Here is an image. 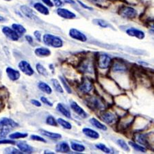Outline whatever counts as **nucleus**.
<instances>
[{
  "instance_id": "f257e3e1",
  "label": "nucleus",
  "mask_w": 154,
  "mask_h": 154,
  "mask_svg": "<svg viewBox=\"0 0 154 154\" xmlns=\"http://www.w3.org/2000/svg\"><path fill=\"white\" fill-rule=\"evenodd\" d=\"M95 66V63H94L93 61L88 58L84 57L77 64L76 69L81 73H93L94 72H97Z\"/></svg>"
},
{
  "instance_id": "f03ea898",
  "label": "nucleus",
  "mask_w": 154,
  "mask_h": 154,
  "mask_svg": "<svg viewBox=\"0 0 154 154\" xmlns=\"http://www.w3.org/2000/svg\"><path fill=\"white\" fill-rule=\"evenodd\" d=\"M84 103L92 110L102 111L105 110V103L102 99L98 97L90 96L86 97L84 100Z\"/></svg>"
},
{
  "instance_id": "7ed1b4c3",
  "label": "nucleus",
  "mask_w": 154,
  "mask_h": 154,
  "mask_svg": "<svg viewBox=\"0 0 154 154\" xmlns=\"http://www.w3.org/2000/svg\"><path fill=\"white\" fill-rule=\"evenodd\" d=\"M43 43L47 46L53 48H60L63 46V41L60 37L52 35L50 34H45L43 36Z\"/></svg>"
},
{
  "instance_id": "20e7f679",
  "label": "nucleus",
  "mask_w": 154,
  "mask_h": 154,
  "mask_svg": "<svg viewBox=\"0 0 154 154\" xmlns=\"http://www.w3.org/2000/svg\"><path fill=\"white\" fill-rule=\"evenodd\" d=\"M119 14L123 18L132 19L137 16L138 12L136 10L133 8L132 7L123 6L119 8Z\"/></svg>"
},
{
  "instance_id": "39448f33",
  "label": "nucleus",
  "mask_w": 154,
  "mask_h": 154,
  "mask_svg": "<svg viewBox=\"0 0 154 154\" xmlns=\"http://www.w3.org/2000/svg\"><path fill=\"white\" fill-rule=\"evenodd\" d=\"M112 59L107 54H99L96 58L97 66L101 69H108L110 66Z\"/></svg>"
},
{
  "instance_id": "423d86ee",
  "label": "nucleus",
  "mask_w": 154,
  "mask_h": 154,
  "mask_svg": "<svg viewBox=\"0 0 154 154\" xmlns=\"http://www.w3.org/2000/svg\"><path fill=\"white\" fill-rule=\"evenodd\" d=\"M109 68H111L112 71L119 72V73H122V72H125L128 70V67L125 62L122 60V59L119 60H112V63L110 66Z\"/></svg>"
},
{
  "instance_id": "0eeeda50",
  "label": "nucleus",
  "mask_w": 154,
  "mask_h": 154,
  "mask_svg": "<svg viewBox=\"0 0 154 154\" xmlns=\"http://www.w3.org/2000/svg\"><path fill=\"white\" fill-rule=\"evenodd\" d=\"M78 91L82 94H88L93 90V84L87 78H83L82 80L79 83L78 86Z\"/></svg>"
},
{
  "instance_id": "6e6552de",
  "label": "nucleus",
  "mask_w": 154,
  "mask_h": 154,
  "mask_svg": "<svg viewBox=\"0 0 154 154\" xmlns=\"http://www.w3.org/2000/svg\"><path fill=\"white\" fill-rule=\"evenodd\" d=\"M100 116L103 122L108 124V125H112L117 121V118H116L115 114L108 110H103L101 111Z\"/></svg>"
},
{
  "instance_id": "1a4fd4ad",
  "label": "nucleus",
  "mask_w": 154,
  "mask_h": 154,
  "mask_svg": "<svg viewBox=\"0 0 154 154\" xmlns=\"http://www.w3.org/2000/svg\"><path fill=\"white\" fill-rule=\"evenodd\" d=\"M18 123L8 118H2L0 119V130H12L18 127Z\"/></svg>"
},
{
  "instance_id": "9d476101",
  "label": "nucleus",
  "mask_w": 154,
  "mask_h": 154,
  "mask_svg": "<svg viewBox=\"0 0 154 154\" xmlns=\"http://www.w3.org/2000/svg\"><path fill=\"white\" fill-rule=\"evenodd\" d=\"M2 32L6 38L12 41H17L19 38V35L12 28L5 26L2 28Z\"/></svg>"
},
{
  "instance_id": "9b49d317",
  "label": "nucleus",
  "mask_w": 154,
  "mask_h": 154,
  "mask_svg": "<svg viewBox=\"0 0 154 154\" xmlns=\"http://www.w3.org/2000/svg\"><path fill=\"white\" fill-rule=\"evenodd\" d=\"M20 8H21V11L22 12V13H23L27 18H28L34 21H38L39 20V18L36 16L35 12L32 11L29 7L26 6V5H23V6L20 7Z\"/></svg>"
},
{
  "instance_id": "f8f14e48",
  "label": "nucleus",
  "mask_w": 154,
  "mask_h": 154,
  "mask_svg": "<svg viewBox=\"0 0 154 154\" xmlns=\"http://www.w3.org/2000/svg\"><path fill=\"white\" fill-rule=\"evenodd\" d=\"M69 35L71 38L77 40V41L81 42H86L87 41V37L85 34L78 30V29L75 28H71L70 30H69Z\"/></svg>"
},
{
  "instance_id": "ddd939ff",
  "label": "nucleus",
  "mask_w": 154,
  "mask_h": 154,
  "mask_svg": "<svg viewBox=\"0 0 154 154\" xmlns=\"http://www.w3.org/2000/svg\"><path fill=\"white\" fill-rule=\"evenodd\" d=\"M18 66L20 70L23 72L25 75H28V76H31L32 75H34V69H32L30 64H29L27 61H25V60L21 61L19 63Z\"/></svg>"
},
{
  "instance_id": "4468645a",
  "label": "nucleus",
  "mask_w": 154,
  "mask_h": 154,
  "mask_svg": "<svg viewBox=\"0 0 154 154\" xmlns=\"http://www.w3.org/2000/svg\"><path fill=\"white\" fill-rule=\"evenodd\" d=\"M56 13L58 14V16L62 17V18L66 19H73L76 18V15L75 13H73V12L65 8H58L56 11Z\"/></svg>"
},
{
  "instance_id": "2eb2a0df",
  "label": "nucleus",
  "mask_w": 154,
  "mask_h": 154,
  "mask_svg": "<svg viewBox=\"0 0 154 154\" xmlns=\"http://www.w3.org/2000/svg\"><path fill=\"white\" fill-rule=\"evenodd\" d=\"M70 106L72 110L75 112L78 116H80V117L85 119L88 116V114H87L86 112L84 111V109L82 108H81V107L78 105V103L75 102V101H71Z\"/></svg>"
},
{
  "instance_id": "dca6fc26",
  "label": "nucleus",
  "mask_w": 154,
  "mask_h": 154,
  "mask_svg": "<svg viewBox=\"0 0 154 154\" xmlns=\"http://www.w3.org/2000/svg\"><path fill=\"white\" fill-rule=\"evenodd\" d=\"M125 32L128 35L132 37H135V38H137L138 39H140V40L143 39L145 36V34L144 33L143 31L140 30V29H136L134 28H128L125 31Z\"/></svg>"
},
{
  "instance_id": "f3484780",
  "label": "nucleus",
  "mask_w": 154,
  "mask_h": 154,
  "mask_svg": "<svg viewBox=\"0 0 154 154\" xmlns=\"http://www.w3.org/2000/svg\"><path fill=\"white\" fill-rule=\"evenodd\" d=\"M16 145L18 147L19 149L21 151L22 153H33L34 149L32 146L28 145L26 141H19L16 143Z\"/></svg>"
},
{
  "instance_id": "a211bd4d",
  "label": "nucleus",
  "mask_w": 154,
  "mask_h": 154,
  "mask_svg": "<svg viewBox=\"0 0 154 154\" xmlns=\"http://www.w3.org/2000/svg\"><path fill=\"white\" fill-rule=\"evenodd\" d=\"M6 74L8 75V78L11 79V81H17L20 78V73L19 71H18L17 70H15V69H12L11 67H8L6 68Z\"/></svg>"
},
{
  "instance_id": "6ab92c4d",
  "label": "nucleus",
  "mask_w": 154,
  "mask_h": 154,
  "mask_svg": "<svg viewBox=\"0 0 154 154\" xmlns=\"http://www.w3.org/2000/svg\"><path fill=\"white\" fill-rule=\"evenodd\" d=\"M82 132L87 137L92 139H98L99 138V134L95 130H92L88 128H84L82 129Z\"/></svg>"
},
{
  "instance_id": "aec40b11",
  "label": "nucleus",
  "mask_w": 154,
  "mask_h": 154,
  "mask_svg": "<svg viewBox=\"0 0 154 154\" xmlns=\"http://www.w3.org/2000/svg\"><path fill=\"white\" fill-rule=\"evenodd\" d=\"M136 140L137 142H138L140 145H143L147 147L149 146V143L148 140V136L147 134H145L139 133L136 134Z\"/></svg>"
},
{
  "instance_id": "412c9836",
  "label": "nucleus",
  "mask_w": 154,
  "mask_h": 154,
  "mask_svg": "<svg viewBox=\"0 0 154 154\" xmlns=\"http://www.w3.org/2000/svg\"><path fill=\"white\" fill-rule=\"evenodd\" d=\"M56 151L57 152L69 153L70 152V146L67 143L61 142L59 143L56 146Z\"/></svg>"
},
{
  "instance_id": "4be33fe9",
  "label": "nucleus",
  "mask_w": 154,
  "mask_h": 154,
  "mask_svg": "<svg viewBox=\"0 0 154 154\" xmlns=\"http://www.w3.org/2000/svg\"><path fill=\"white\" fill-rule=\"evenodd\" d=\"M34 53H35L36 55L38 57H41V58H43V57H48L51 55V51L49 50V49L45 48H36L34 51Z\"/></svg>"
},
{
  "instance_id": "5701e85b",
  "label": "nucleus",
  "mask_w": 154,
  "mask_h": 154,
  "mask_svg": "<svg viewBox=\"0 0 154 154\" xmlns=\"http://www.w3.org/2000/svg\"><path fill=\"white\" fill-rule=\"evenodd\" d=\"M34 8L38 12H40V13L44 14V15H48V14H49V9L43 4L36 2V3L34 4Z\"/></svg>"
},
{
  "instance_id": "b1692460",
  "label": "nucleus",
  "mask_w": 154,
  "mask_h": 154,
  "mask_svg": "<svg viewBox=\"0 0 154 154\" xmlns=\"http://www.w3.org/2000/svg\"><path fill=\"white\" fill-rule=\"evenodd\" d=\"M56 109L59 112H60L62 115H64L65 117L70 119L71 118V112L67 108L64 106L63 103H58V105L56 106Z\"/></svg>"
},
{
  "instance_id": "393cba45",
  "label": "nucleus",
  "mask_w": 154,
  "mask_h": 154,
  "mask_svg": "<svg viewBox=\"0 0 154 154\" xmlns=\"http://www.w3.org/2000/svg\"><path fill=\"white\" fill-rule=\"evenodd\" d=\"M39 132L41 133L43 136H46V137L49 138L51 139H60L62 138V135L60 134L50 132V131L45 130H40Z\"/></svg>"
},
{
  "instance_id": "a878e982",
  "label": "nucleus",
  "mask_w": 154,
  "mask_h": 154,
  "mask_svg": "<svg viewBox=\"0 0 154 154\" xmlns=\"http://www.w3.org/2000/svg\"><path fill=\"white\" fill-rule=\"evenodd\" d=\"M93 23L96 25V26H98L103 28H112V26L110 23H108L105 20L101 19H94L93 20Z\"/></svg>"
},
{
  "instance_id": "bb28decb",
  "label": "nucleus",
  "mask_w": 154,
  "mask_h": 154,
  "mask_svg": "<svg viewBox=\"0 0 154 154\" xmlns=\"http://www.w3.org/2000/svg\"><path fill=\"white\" fill-rule=\"evenodd\" d=\"M90 123L93 125L94 127H95L96 128L99 129V130H101L103 131H106L108 130V128L105 125H103V123H101L100 121H99L97 119L95 118H92L90 119Z\"/></svg>"
},
{
  "instance_id": "cd10ccee",
  "label": "nucleus",
  "mask_w": 154,
  "mask_h": 154,
  "mask_svg": "<svg viewBox=\"0 0 154 154\" xmlns=\"http://www.w3.org/2000/svg\"><path fill=\"white\" fill-rule=\"evenodd\" d=\"M38 87L42 92L48 94V95H50L52 93V89L51 87L48 84L43 82H40L38 84Z\"/></svg>"
},
{
  "instance_id": "c85d7f7f",
  "label": "nucleus",
  "mask_w": 154,
  "mask_h": 154,
  "mask_svg": "<svg viewBox=\"0 0 154 154\" xmlns=\"http://www.w3.org/2000/svg\"><path fill=\"white\" fill-rule=\"evenodd\" d=\"M12 29L15 31L19 35H23L26 32V29L23 26L17 23H13L12 25Z\"/></svg>"
},
{
  "instance_id": "c756f323",
  "label": "nucleus",
  "mask_w": 154,
  "mask_h": 154,
  "mask_svg": "<svg viewBox=\"0 0 154 154\" xmlns=\"http://www.w3.org/2000/svg\"><path fill=\"white\" fill-rule=\"evenodd\" d=\"M71 148L73 151H77V152H83L85 151V146L81 144L71 142Z\"/></svg>"
},
{
  "instance_id": "7c9ffc66",
  "label": "nucleus",
  "mask_w": 154,
  "mask_h": 154,
  "mask_svg": "<svg viewBox=\"0 0 154 154\" xmlns=\"http://www.w3.org/2000/svg\"><path fill=\"white\" fill-rule=\"evenodd\" d=\"M129 145H130L133 149H134L135 150L140 151V152L145 153L146 151V149H145V147H144V146L138 145V144L134 142H133V141H130V142H129Z\"/></svg>"
},
{
  "instance_id": "2f4dec72",
  "label": "nucleus",
  "mask_w": 154,
  "mask_h": 154,
  "mask_svg": "<svg viewBox=\"0 0 154 154\" xmlns=\"http://www.w3.org/2000/svg\"><path fill=\"white\" fill-rule=\"evenodd\" d=\"M51 81L52 84H53V86L54 87V88H55V90L57 92H58V93H64V90H63V87L61 86L60 84L58 79L53 78V79H51Z\"/></svg>"
},
{
  "instance_id": "473e14b6",
  "label": "nucleus",
  "mask_w": 154,
  "mask_h": 154,
  "mask_svg": "<svg viewBox=\"0 0 154 154\" xmlns=\"http://www.w3.org/2000/svg\"><path fill=\"white\" fill-rule=\"evenodd\" d=\"M57 122H58V123L60 125H61L63 128H64V129H66V130H71V129L72 128L71 124L69 122H68V121H65L63 119H62V118L58 119Z\"/></svg>"
},
{
  "instance_id": "72a5a7b5",
  "label": "nucleus",
  "mask_w": 154,
  "mask_h": 154,
  "mask_svg": "<svg viewBox=\"0 0 154 154\" xmlns=\"http://www.w3.org/2000/svg\"><path fill=\"white\" fill-rule=\"evenodd\" d=\"M36 68L37 71H38V73L39 74H41V75H43L45 77H48V71H47V69L45 68L41 64L37 63L36 65Z\"/></svg>"
},
{
  "instance_id": "f704fd0d",
  "label": "nucleus",
  "mask_w": 154,
  "mask_h": 154,
  "mask_svg": "<svg viewBox=\"0 0 154 154\" xmlns=\"http://www.w3.org/2000/svg\"><path fill=\"white\" fill-rule=\"evenodd\" d=\"M28 134L27 133H21V132H14L9 135L10 138L11 139H19L26 138Z\"/></svg>"
},
{
  "instance_id": "c9c22d12",
  "label": "nucleus",
  "mask_w": 154,
  "mask_h": 154,
  "mask_svg": "<svg viewBox=\"0 0 154 154\" xmlns=\"http://www.w3.org/2000/svg\"><path fill=\"white\" fill-rule=\"evenodd\" d=\"M95 146L97 149H99V150H101V151H103V153H112V151L110 150V148H108L106 145H104L103 143H98L96 144Z\"/></svg>"
},
{
  "instance_id": "e433bc0d",
  "label": "nucleus",
  "mask_w": 154,
  "mask_h": 154,
  "mask_svg": "<svg viewBox=\"0 0 154 154\" xmlns=\"http://www.w3.org/2000/svg\"><path fill=\"white\" fill-rule=\"evenodd\" d=\"M59 78H60V79L61 82H62V84H63V85L64 86V89H65V91L67 92L69 94H71L72 93V91H71V89L70 86L69 85L68 83H67V82H66V79L64 78L63 76H59Z\"/></svg>"
},
{
  "instance_id": "4c0bfd02",
  "label": "nucleus",
  "mask_w": 154,
  "mask_h": 154,
  "mask_svg": "<svg viewBox=\"0 0 154 154\" xmlns=\"http://www.w3.org/2000/svg\"><path fill=\"white\" fill-rule=\"evenodd\" d=\"M116 143H117L119 146L124 151H130V147H129L128 144H127L123 140H122V139H118V140H116Z\"/></svg>"
},
{
  "instance_id": "58836bf2",
  "label": "nucleus",
  "mask_w": 154,
  "mask_h": 154,
  "mask_svg": "<svg viewBox=\"0 0 154 154\" xmlns=\"http://www.w3.org/2000/svg\"><path fill=\"white\" fill-rule=\"evenodd\" d=\"M46 123L51 126H58V122L53 116L49 115L46 119Z\"/></svg>"
},
{
  "instance_id": "ea45409f",
  "label": "nucleus",
  "mask_w": 154,
  "mask_h": 154,
  "mask_svg": "<svg viewBox=\"0 0 154 154\" xmlns=\"http://www.w3.org/2000/svg\"><path fill=\"white\" fill-rule=\"evenodd\" d=\"M5 152L6 153H11V154H21L23 153L19 149H17L15 148H7L5 150Z\"/></svg>"
},
{
  "instance_id": "a19ab883",
  "label": "nucleus",
  "mask_w": 154,
  "mask_h": 154,
  "mask_svg": "<svg viewBox=\"0 0 154 154\" xmlns=\"http://www.w3.org/2000/svg\"><path fill=\"white\" fill-rule=\"evenodd\" d=\"M30 138L32 140H36V141H38V142H43V143H47L46 140L45 138H43V137H41V136H37V135H34V134H32L31 135V137Z\"/></svg>"
},
{
  "instance_id": "79ce46f5",
  "label": "nucleus",
  "mask_w": 154,
  "mask_h": 154,
  "mask_svg": "<svg viewBox=\"0 0 154 154\" xmlns=\"http://www.w3.org/2000/svg\"><path fill=\"white\" fill-rule=\"evenodd\" d=\"M41 101L43 103L45 104V105L48 106L49 107H52V106H54V104L52 103L50 101H49L48 99L45 97H41Z\"/></svg>"
},
{
  "instance_id": "37998d69",
  "label": "nucleus",
  "mask_w": 154,
  "mask_h": 154,
  "mask_svg": "<svg viewBox=\"0 0 154 154\" xmlns=\"http://www.w3.org/2000/svg\"><path fill=\"white\" fill-rule=\"evenodd\" d=\"M2 144H11V145H15L16 142L11 140H0V145Z\"/></svg>"
},
{
  "instance_id": "c03bdc74",
  "label": "nucleus",
  "mask_w": 154,
  "mask_h": 154,
  "mask_svg": "<svg viewBox=\"0 0 154 154\" xmlns=\"http://www.w3.org/2000/svg\"><path fill=\"white\" fill-rule=\"evenodd\" d=\"M34 36H35V38L37 41L39 42L41 41V32L38 30H36L34 32Z\"/></svg>"
},
{
  "instance_id": "a18cd8bd",
  "label": "nucleus",
  "mask_w": 154,
  "mask_h": 154,
  "mask_svg": "<svg viewBox=\"0 0 154 154\" xmlns=\"http://www.w3.org/2000/svg\"><path fill=\"white\" fill-rule=\"evenodd\" d=\"M78 3L79 4V5H80V6L82 7V8H84V9H86V10H88V11H93V8H91V7H90V6H87V5H86L85 4H84L82 2H81V1H78Z\"/></svg>"
},
{
  "instance_id": "49530a36",
  "label": "nucleus",
  "mask_w": 154,
  "mask_h": 154,
  "mask_svg": "<svg viewBox=\"0 0 154 154\" xmlns=\"http://www.w3.org/2000/svg\"><path fill=\"white\" fill-rule=\"evenodd\" d=\"M10 130H0V137L3 138L9 133Z\"/></svg>"
},
{
  "instance_id": "de8ad7c7",
  "label": "nucleus",
  "mask_w": 154,
  "mask_h": 154,
  "mask_svg": "<svg viewBox=\"0 0 154 154\" xmlns=\"http://www.w3.org/2000/svg\"><path fill=\"white\" fill-rule=\"evenodd\" d=\"M54 5H55L56 7H60L63 6V2L62 0H53Z\"/></svg>"
},
{
  "instance_id": "09e8293b",
  "label": "nucleus",
  "mask_w": 154,
  "mask_h": 154,
  "mask_svg": "<svg viewBox=\"0 0 154 154\" xmlns=\"http://www.w3.org/2000/svg\"><path fill=\"white\" fill-rule=\"evenodd\" d=\"M31 103L36 107H41L42 106V103L40 102V101H38V100H36V99H32Z\"/></svg>"
},
{
  "instance_id": "8fccbe9b",
  "label": "nucleus",
  "mask_w": 154,
  "mask_h": 154,
  "mask_svg": "<svg viewBox=\"0 0 154 154\" xmlns=\"http://www.w3.org/2000/svg\"><path fill=\"white\" fill-rule=\"evenodd\" d=\"M41 1L43 2L44 4H45L47 6H48L49 7L54 6V4H53V2H51V0H41Z\"/></svg>"
},
{
  "instance_id": "3c124183",
  "label": "nucleus",
  "mask_w": 154,
  "mask_h": 154,
  "mask_svg": "<svg viewBox=\"0 0 154 154\" xmlns=\"http://www.w3.org/2000/svg\"><path fill=\"white\" fill-rule=\"evenodd\" d=\"M26 40L28 42V43H29L30 45H33L34 41H33V38H32V37L31 36H29V35L26 36Z\"/></svg>"
},
{
  "instance_id": "603ef678",
  "label": "nucleus",
  "mask_w": 154,
  "mask_h": 154,
  "mask_svg": "<svg viewBox=\"0 0 154 154\" xmlns=\"http://www.w3.org/2000/svg\"><path fill=\"white\" fill-rule=\"evenodd\" d=\"M64 3L69 4H75V2L74 0H63Z\"/></svg>"
},
{
  "instance_id": "864d4df0",
  "label": "nucleus",
  "mask_w": 154,
  "mask_h": 154,
  "mask_svg": "<svg viewBox=\"0 0 154 154\" xmlns=\"http://www.w3.org/2000/svg\"><path fill=\"white\" fill-rule=\"evenodd\" d=\"M93 1H95L96 3H97V4H101V3H103V2H105V0H93Z\"/></svg>"
},
{
  "instance_id": "5fc2aeb1",
  "label": "nucleus",
  "mask_w": 154,
  "mask_h": 154,
  "mask_svg": "<svg viewBox=\"0 0 154 154\" xmlns=\"http://www.w3.org/2000/svg\"><path fill=\"white\" fill-rule=\"evenodd\" d=\"M45 153V154H48V153H49V154H54L55 153L53 152V151H50L45 150V153Z\"/></svg>"
},
{
  "instance_id": "6e6d98bb",
  "label": "nucleus",
  "mask_w": 154,
  "mask_h": 154,
  "mask_svg": "<svg viewBox=\"0 0 154 154\" xmlns=\"http://www.w3.org/2000/svg\"><path fill=\"white\" fill-rule=\"evenodd\" d=\"M5 21H6V19L4 17L0 16V22H4Z\"/></svg>"
},
{
  "instance_id": "4d7b16f0",
  "label": "nucleus",
  "mask_w": 154,
  "mask_h": 154,
  "mask_svg": "<svg viewBox=\"0 0 154 154\" xmlns=\"http://www.w3.org/2000/svg\"><path fill=\"white\" fill-rule=\"evenodd\" d=\"M6 1H11V0H6Z\"/></svg>"
}]
</instances>
